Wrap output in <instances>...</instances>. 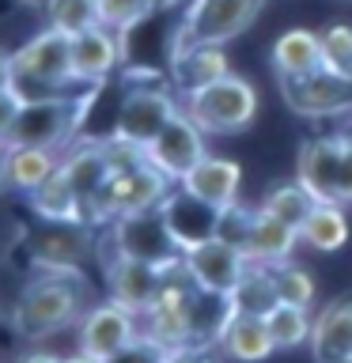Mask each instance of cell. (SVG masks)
Wrapping results in <instances>:
<instances>
[{
	"instance_id": "obj_17",
	"label": "cell",
	"mask_w": 352,
	"mask_h": 363,
	"mask_svg": "<svg viewBox=\"0 0 352 363\" xmlns=\"http://www.w3.org/2000/svg\"><path fill=\"white\" fill-rule=\"evenodd\" d=\"M345 147H348L345 133H326V136H314V140H303L299 155H295V178L314 201H337Z\"/></svg>"
},
{
	"instance_id": "obj_45",
	"label": "cell",
	"mask_w": 352,
	"mask_h": 363,
	"mask_svg": "<svg viewBox=\"0 0 352 363\" xmlns=\"http://www.w3.org/2000/svg\"><path fill=\"white\" fill-rule=\"evenodd\" d=\"M341 133H345V136H348V140H352V121H348V129H341Z\"/></svg>"
},
{
	"instance_id": "obj_16",
	"label": "cell",
	"mask_w": 352,
	"mask_h": 363,
	"mask_svg": "<svg viewBox=\"0 0 352 363\" xmlns=\"http://www.w3.org/2000/svg\"><path fill=\"white\" fill-rule=\"evenodd\" d=\"M159 212H163V220H167L182 254L220 235V212L224 208L201 201L197 193H189L186 186H170V193L159 201Z\"/></svg>"
},
{
	"instance_id": "obj_37",
	"label": "cell",
	"mask_w": 352,
	"mask_h": 363,
	"mask_svg": "<svg viewBox=\"0 0 352 363\" xmlns=\"http://www.w3.org/2000/svg\"><path fill=\"white\" fill-rule=\"evenodd\" d=\"M23 102H27V95H23L19 84H4V87H0V144L8 140V133H11V125H16V118H19Z\"/></svg>"
},
{
	"instance_id": "obj_19",
	"label": "cell",
	"mask_w": 352,
	"mask_h": 363,
	"mask_svg": "<svg viewBox=\"0 0 352 363\" xmlns=\"http://www.w3.org/2000/svg\"><path fill=\"white\" fill-rule=\"evenodd\" d=\"M224 76H231L227 45H182L167 57V79L178 95H193V91L209 87Z\"/></svg>"
},
{
	"instance_id": "obj_21",
	"label": "cell",
	"mask_w": 352,
	"mask_h": 363,
	"mask_svg": "<svg viewBox=\"0 0 352 363\" xmlns=\"http://www.w3.org/2000/svg\"><path fill=\"white\" fill-rule=\"evenodd\" d=\"M61 170L72 182V189L79 193V201L87 204V216H91V204H95V197L106 186V178L114 174V159H110L106 140H76L65 152Z\"/></svg>"
},
{
	"instance_id": "obj_47",
	"label": "cell",
	"mask_w": 352,
	"mask_h": 363,
	"mask_svg": "<svg viewBox=\"0 0 352 363\" xmlns=\"http://www.w3.org/2000/svg\"><path fill=\"white\" fill-rule=\"evenodd\" d=\"M0 318H4V314H0Z\"/></svg>"
},
{
	"instance_id": "obj_32",
	"label": "cell",
	"mask_w": 352,
	"mask_h": 363,
	"mask_svg": "<svg viewBox=\"0 0 352 363\" xmlns=\"http://www.w3.org/2000/svg\"><path fill=\"white\" fill-rule=\"evenodd\" d=\"M95 8H99V23H102V27H110L118 34L136 30L141 23H148L159 11L152 0H95Z\"/></svg>"
},
{
	"instance_id": "obj_36",
	"label": "cell",
	"mask_w": 352,
	"mask_h": 363,
	"mask_svg": "<svg viewBox=\"0 0 352 363\" xmlns=\"http://www.w3.org/2000/svg\"><path fill=\"white\" fill-rule=\"evenodd\" d=\"M167 356H170L167 345H159V340H152L148 333H141L129 348H121L118 356H110L106 363H167Z\"/></svg>"
},
{
	"instance_id": "obj_3",
	"label": "cell",
	"mask_w": 352,
	"mask_h": 363,
	"mask_svg": "<svg viewBox=\"0 0 352 363\" xmlns=\"http://www.w3.org/2000/svg\"><path fill=\"white\" fill-rule=\"evenodd\" d=\"M11 72L23 95H53V91H72V34L57 30L45 23L27 42L11 50Z\"/></svg>"
},
{
	"instance_id": "obj_28",
	"label": "cell",
	"mask_w": 352,
	"mask_h": 363,
	"mask_svg": "<svg viewBox=\"0 0 352 363\" xmlns=\"http://www.w3.org/2000/svg\"><path fill=\"white\" fill-rule=\"evenodd\" d=\"M303 242L318 250V254H337L341 246L348 242V216H345V204L337 201H318L311 216H307V223L299 227Z\"/></svg>"
},
{
	"instance_id": "obj_15",
	"label": "cell",
	"mask_w": 352,
	"mask_h": 363,
	"mask_svg": "<svg viewBox=\"0 0 352 363\" xmlns=\"http://www.w3.org/2000/svg\"><path fill=\"white\" fill-rule=\"evenodd\" d=\"M34 269H57V272H84V261L99 250V238H91L87 227L76 223H42L27 238Z\"/></svg>"
},
{
	"instance_id": "obj_31",
	"label": "cell",
	"mask_w": 352,
	"mask_h": 363,
	"mask_svg": "<svg viewBox=\"0 0 352 363\" xmlns=\"http://www.w3.org/2000/svg\"><path fill=\"white\" fill-rule=\"evenodd\" d=\"M314 204L318 201L299 186V178H292V182H277V186L258 201V208L269 212V216H277V220H284V223H292V227H303Z\"/></svg>"
},
{
	"instance_id": "obj_38",
	"label": "cell",
	"mask_w": 352,
	"mask_h": 363,
	"mask_svg": "<svg viewBox=\"0 0 352 363\" xmlns=\"http://www.w3.org/2000/svg\"><path fill=\"white\" fill-rule=\"evenodd\" d=\"M220 348L209 345V340H197V345H182V348H170L167 363H220Z\"/></svg>"
},
{
	"instance_id": "obj_34",
	"label": "cell",
	"mask_w": 352,
	"mask_h": 363,
	"mask_svg": "<svg viewBox=\"0 0 352 363\" xmlns=\"http://www.w3.org/2000/svg\"><path fill=\"white\" fill-rule=\"evenodd\" d=\"M42 8H45V23L65 34H79L99 23L95 0H42Z\"/></svg>"
},
{
	"instance_id": "obj_41",
	"label": "cell",
	"mask_w": 352,
	"mask_h": 363,
	"mask_svg": "<svg viewBox=\"0 0 352 363\" xmlns=\"http://www.w3.org/2000/svg\"><path fill=\"white\" fill-rule=\"evenodd\" d=\"M16 84V72H11V53H0V87Z\"/></svg>"
},
{
	"instance_id": "obj_29",
	"label": "cell",
	"mask_w": 352,
	"mask_h": 363,
	"mask_svg": "<svg viewBox=\"0 0 352 363\" xmlns=\"http://www.w3.org/2000/svg\"><path fill=\"white\" fill-rule=\"evenodd\" d=\"M277 284H273V265H250L238 288L227 295V318L231 314H269L277 306Z\"/></svg>"
},
{
	"instance_id": "obj_24",
	"label": "cell",
	"mask_w": 352,
	"mask_h": 363,
	"mask_svg": "<svg viewBox=\"0 0 352 363\" xmlns=\"http://www.w3.org/2000/svg\"><path fill=\"white\" fill-rule=\"evenodd\" d=\"M34 216L42 223H76V227H91L87 204L79 201V193L72 189V182L65 178V170L57 167L50 182H42L34 193H27Z\"/></svg>"
},
{
	"instance_id": "obj_12",
	"label": "cell",
	"mask_w": 352,
	"mask_h": 363,
	"mask_svg": "<svg viewBox=\"0 0 352 363\" xmlns=\"http://www.w3.org/2000/svg\"><path fill=\"white\" fill-rule=\"evenodd\" d=\"M204 155H209L204 129L189 118L186 110H178L175 118L163 125V133H159L155 140L144 144V159H148L155 170H163L170 182H182Z\"/></svg>"
},
{
	"instance_id": "obj_26",
	"label": "cell",
	"mask_w": 352,
	"mask_h": 363,
	"mask_svg": "<svg viewBox=\"0 0 352 363\" xmlns=\"http://www.w3.org/2000/svg\"><path fill=\"white\" fill-rule=\"evenodd\" d=\"M299 242H303L299 227H292V223H284V220H277V216H269V212L258 208L243 254L250 261H258V265H280V261H288L295 254V246H299Z\"/></svg>"
},
{
	"instance_id": "obj_48",
	"label": "cell",
	"mask_w": 352,
	"mask_h": 363,
	"mask_svg": "<svg viewBox=\"0 0 352 363\" xmlns=\"http://www.w3.org/2000/svg\"><path fill=\"white\" fill-rule=\"evenodd\" d=\"M0 363H4V359H0Z\"/></svg>"
},
{
	"instance_id": "obj_9",
	"label": "cell",
	"mask_w": 352,
	"mask_h": 363,
	"mask_svg": "<svg viewBox=\"0 0 352 363\" xmlns=\"http://www.w3.org/2000/svg\"><path fill=\"white\" fill-rule=\"evenodd\" d=\"M99 250L121 254V257H136V261H152V265H178L182 261V250H178L175 235H170V227H167L159 208L110 220L102 227Z\"/></svg>"
},
{
	"instance_id": "obj_33",
	"label": "cell",
	"mask_w": 352,
	"mask_h": 363,
	"mask_svg": "<svg viewBox=\"0 0 352 363\" xmlns=\"http://www.w3.org/2000/svg\"><path fill=\"white\" fill-rule=\"evenodd\" d=\"M273 284H277V299L280 303H295V306H314V277L307 272L303 265H295V261H280V265H273Z\"/></svg>"
},
{
	"instance_id": "obj_11",
	"label": "cell",
	"mask_w": 352,
	"mask_h": 363,
	"mask_svg": "<svg viewBox=\"0 0 352 363\" xmlns=\"http://www.w3.org/2000/svg\"><path fill=\"white\" fill-rule=\"evenodd\" d=\"M136 337H141V314L121 306L118 299L91 303L87 314L76 325V348L102 359V363L110 356H118L121 348H129Z\"/></svg>"
},
{
	"instance_id": "obj_27",
	"label": "cell",
	"mask_w": 352,
	"mask_h": 363,
	"mask_svg": "<svg viewBox=\"0 0 352 363\" xmlns=\"http://www.w3.org/2000/svg\"><path fill=\"white\" fill-rule=\"evenodd\" d=\"M61 159H65V152H53V147L8 144V186L19 193H34L42 182L53 178Z\"/></svg>"
},
{
	"instance_id": "obj_10",
	"label": "cell",
	"mask_w": 352,
	"mask_h": 363,
	"mask_svg": "<svg viewBox=\"0 0 352 363\" xmlns=\"http://www.w3.org/2000/svg\"><path fill=\"white\" fill-rule=\"evenodd\" d=\"M284 106L299 118L326 121V118H345L352 113V76H337L329 68H318L311 76H292L277 79Z\"/></svg>"
},
{
	"instance_id": "obj_42",
	"label": "cell",
	"mask_w": 352,
	"mask_h": 363,
	"mask_svg": "<svg viewBox=\"0 0 352 363\" xmlns=\"http://www.w3.org/2000/svg\"><path fill=\"white\" fill-rule=\"evenodd\" d=\"M11 189L8 186V144H0V193Z\"/></svg>"
},
{
	"instance_id": "obj_40",
	"label": "cell",
	"mask_w": 352,
	"mask_h": 363,
	"mask_svg": "<svg viewBox=\"0 0 352 363\" xmlns=\"http://www.w3.org/2000/svg\"><path fill=\"white\" fill-rule=\"evenodd\" d=\"M11 363H61V356H53V352H45V348H31V352H23V356H16Z\"/></svg>"
},
{
	"instance_id": "obj_35",
	"label": "cell",
	"mask_w": 352,
	"mask_h": 363,
	"mask_svg": "<svg viewBox=\"0 0 352 363\" xmlns=\"http://www.w3.org/2000/svg\"><path fill=\"white\" fill-rule=\"evenodd\" d=\"M322 38V68L337 76H352V23H329L318 30Z\"/></svg>"
},
{
	"instance_id": "obj_23",
	"label": "cell",
	"mask_w": 352,
	"mask_h": 363,
	"mask_svg": "<svg viewBox=\"0 0 352 363\" xmlns=\"http://www.w3.org/2000/svg\"><path fill=\"white\" fill-rule=\"evenodd\" d=\"M178 186H186L189 193H197L201 201L216 204V208H227V204L238 201V189H243V167H238L235 159H227V155L209 152L186 178L178 182Z\"/></svg>"
},
{
	"instance_id": "obj_20",
	"label": "cell",
	"mask_w": 352,
	"mask_h": 363,
	"mask_svg": "<svg viewBox=\"0 0 352 363\" xmlns=\"http://www.w3.org/2000/svg\"><path fill=\"white\" fill-rule=\"evenodd\" d=\"M311 359L314 363H345L352 359V295H337L314 314L311 329Z\"/></svg>"
},
{
	"instance_id": "obj_39",
	"label": "cell",
	"mask_w": 352,
	"mask_h": 363,
	"mask_svg": "<svg viewBox=\"0 0 352 363\" xmlns=\"http://www.w3.org/2000/svg\"><path fill=\"white\" fill-rule=\"evenodd\" d=\"M345 140H348V136H345ZM337 201H341V204H352V140H348V147H345V163H341Z\"/></svg>"
},
{
	"instance_id": "obj_46",
	"label": "cell",
	"mask_w": 352,
	"mask_h": 363,
	"mask_svg": "<svg viewBox=\"0 0 352 363\" xmlns=\"http://www.w3.org/2000/svg\"><path fill=\"white\" fill-rule=\"evenodd\" d=\"M345 363H352V359H345Z\"/></svg>"
},
{
	"instance_id": "obj_2",
	"label": "cell",
	"mask_w": 352,
	"mask_h": 363,
	"mask_svg": "<svg viewBox=\"0 0 352 363\" xmlns=\"http://www.w3.org/2000/svg\"><path fill=\"white\" fill-rule=\"evenodd\" d=\"M102 87H87L84 95L76 91H53V95H27L16 125H11L4 144H31V147H53L68 152L76 144V133L84 129L91 106H95Z\"/></svg>"
},
{
	"instance_id": "obj_43",
	"label": "cell",
	"mask_w": 352,
	"mask_h": 363,
	"mask_svg": "<svg viewBox=\"0 0 352 363\" xmlns=\"http://www.w3.org/2000/svg\"><path fill=\"white\" fill-rule=\"evenodd\" d=\"M61 363H102V359H95V356H87V352H72V356H61Z\"/></svg>"
},
{
	"instance_id": "obj_14",
	"label": "cell",
	"mask_w": 352,
	"mask_h": 363,
	"mask_svg": "<svg viewBox=\"0 0 352 363\" xmlns=\"http://www.w3.org/2000/svg\"><path fill=\"white\" fill-rule=\"evenodd\" d=\"M182 265H186V272L193 277V284H197L201 291H212V295H224L227 299L254 261H250L238 246L224 242V238H209V242L186 250V254H182Z\"/></svg>"
},
{
	"instance_id": "obj_6",
	"label": "cell",
	"mask_w": 352,
	"mask_h": 363,
	"mask_svg": "<svg viewBox=\"0 0 352 363\" xmlns=\"http://www.w3.org/2000/svg\"><path fill=\"white\" fill-rule=\"evenodd\" d=\"M182 110L201 125L204 136H235L258 118V87L231 72L193 95H182Z\"/></svg>"
},
{
	"instance_id": "obj_18",
	"label": "cell",
	"mask_w": 352,
	"mask_h": 363,
	"mask_svg": "<svg viewBox=\"0 0 352 363\" xmlns=\"http://www.w3.org/2000/svg\"><path fill=\"white\" fill-rule=\"evenodd\" d=\"M125 65V42L118 30L95 27L72 34V76H76V87H102L106 79Z\"/></svg>"
},
{
	"instance_id": "obj_4",
	"label": "cell",
	"mask_w": 352,
	"mask_h": 363,
	"mask_svg": "<svg viewBox=\"0 0 352 363\" xmlns=\"http://www.w3.org/2000/svg\"><path fill=\"white\" fill-rule=\"evenodd\" d=\"M265 0H186L170 30V50L182 45H227L258 23Z\"/></svg>"
},
{
	"instance_id": "obj_1",
	"label": "cell",
	"mask_w": 352,
	"mask_h": 363,
	"mask_svg": "<svg viewBox=\"0 0 352 363\" xmlns=\"http://www.w3.org/2000/svg\"><path fill=\"white\" fill-rule=\"evenodd\" d=\"M91 303L95 299H91L84 272L34 269V277L19 288L8 311V329L23 345H42L65 329H76Z\"/></svg>"
},
{
	"instance_id": "obj_25",
	"label": "cell",
	"mask_w": 352,
	"mask_h": 363,
	"mask_svg": "<svg viewBox=\"0 0 352 363\" xmlns=\"http://www.w3.org/2000/svg\"><path fill=\"white\" fill-rule=\"evenodd\" d=\"M269 61H273L277 79L311 76L322 68V38H318V30H311V27H292V30L277 34Z\"/></svg>"
},
{
	"instance_id": "obj_44",
	"label": "cell",
	"mask_w": 352,
	"mask_h": 363,
	"mask_svg": "<svg viewBox=\"0 0 352 363\" xmlns=\"http://www.w3.org/2000/svg\"><path fill=\"white\" fill-rule=\"evenodd\" d=\"M152 4L159 8V11H175V8H182L186 0H152Z\"/></svg>"
},
{
	"instance_id": "obj_13",
	"label": "cell",
	"mask_w": 352,
	"mask_h": 363,
	"mask_svg": "<svg viewBox=\"0 0 352 363\" xmlns=\"http://www.w3.org/2000/svg\"><path fill=\"white\" fill-rule=\"evenodd\" d=\"M99 261H102V277H106L110 299H118L121 306H129L136 314H144L155 303V295L163 291L170 269H175V265H152V261L106 254V250H99Z\"/></svg>"
},
{
	"instance_id": "obj_7",
	"label": "cell",
	"mask_w": 352,
	"mask_h": 363,
	"mask_svg": "<svg viewBox=\"0 0 352 363\" xmlns=\"http://www.w3.org/2000/svg\"><path fill=\"white\" fill-rule=\"evenodd\" d=\"M170 186H178V182H170L148 159L114 167V174L106 178V186L91 204V227H106L110 220H121V216L159 208V201L170 193Z\"/></svg>"
},
{
	"instance_id": "obj_5",
	"label": "cell",
	"mask_w": 352,
	"mask_h": 363,
	"mask_svg": "<svg viewBox=\"0 0 352 363\" xmlns=\"http://www.w3.org/2000/svg\"><path fill=\"white\" fill-rule=\"evenodd\" d=\"M182 110V95L170 87V79L163 84V76H129V87L118 99V110H114V129L110 136H121L136 147H144L148 140H155L163 133V125Z\"/></svg>"
},
{
	"instance_id": "obj_22",
	"label": "cell",
	"mask_w": 352,
	"mask_h": 363,
	"mask_svg": "<svg viewBox=\"0 0 352 363\" xmlns=\"http://www.w3.org/2000/svg\"><path fill=\"white\" fill-rule=\"evenodd\" d=\"M216 348L231 363H265L277 352V340L269 333L265 314H231L224 333L216 337Z\"/></svg>"
},
{
	"instance_id": "obj_8",
	"label": "cell",
	"mask_w": 352,
	"mask_h": 363,
	"mask_svg": "<svg viewBox=\"0 0 352 363\" xmlns=\"http://www.w3.org/2000/svg\"><path fill=\"white\" fill-rule=\"evenodd\" d=\"M197 295L201 288L193 284L186 265L170 269V277L163 284V291L155 295V303L141 314V333L167 348H182V345H197Z\"/></svg>"
},
{
	"instance_id": "obj_30",
	"label": "cell",
	"mask_w": 352,
	"mask_h": 363,
	"mask_svg": "<svg viewBox=\"0 0 352 363\" xmlns=\"http://www.w3.org/2000/svg\"><path fill=\"white\" fill-rule=\"evenodd\" d=\"M269 333L277 340V352H295L303 345H311V329H314V314L311 306H295V303H277L265 314Z\"/></svg>"
}]
</instances>
